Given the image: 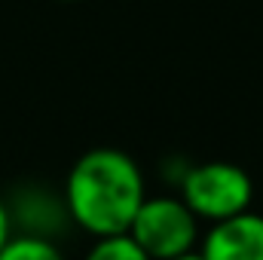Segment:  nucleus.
<instances>
[{"label": "nucleus", "mask_w": 263, "mask_h": 260, "mask_svg": "<svg viewBox=\"0 0 263 260\" xmlns=\"http://www.w3.org/2000/svg\"><path fill=\"white\" fill-rule=\"evenodd\" d=\"M168 260H205V257H202V251H196V248H193V251H184V254H178V257H168Z\"/></svg>", "instance_id": "nucleus-8"}, {"label": "nucleus", "mask_w": 263, "mask_h": 260, "mask_svg": "<svg viewBox=\"0 0 263 260\" xmlns=\"http://www.w3.org/2000/svg\"><path fill=\"white\" fill-rule=\"evenodd\" d=\"M144 196V175L138 162L117 147H95L83 153L65 184L70 220L95 239L129 233Z\"/></svg>", "instance_id": "nucleus-1"}, {"label": "nucleus", "mask_w": 263, "mask_h": 260, "mask_svg": "<svg viewBox=\"0 0 263 260\" xmlns=\"http://www.w3.org/2000/svg\"><path fill=\"white\" fill-rule=\"evenodd\" d=\"M129 236L153 260H168L196 248L199 217L181 196H144L132 217Z\"/></svg>", "instance_id": "nucleus-2"}, {"label": "nucleus", "mask_w": 263, "mask_h": 260, "mask_svg": "<svg viewBox=\"0 0 263 260\" xmlns=\"http://www.w3.org/2000/svg\"><path fill=\"white\" fill-rule=\"evenodd\" d=\"M86 260H153L129 233H117V236H98L95 245L89 248Z\"/></svg>", "instance_id": "nucleus-6"}, {"label": "nucleus", "mask_w": 263, "mask_h": 260, "mask_svg": "<svg viewBox=\"0 0 263 260\" xmlns=\"http://www.w3.org/2000/svg\"><path fill=\"white\" fill-rule=\"evenodd\" d=\"M199 251L205 260H263V214L248 208L214 220Z\"/></svg>", "instance_id": "nucleus-4"}, {"label": "nucleus", "mask_w": 263, "mask_h": 260, "mask_svg": "<svg viewBox=\"0 0 263 260\" xmlns=\"http://www.w3.org/2000/svg\"><path fill=\"white\" fill-rule=\"evenodd\" d=\"M181 199L199 220H223L251 208L254 184L242 165L233 162H202L193 165L181 181Z\"/></svg>", "instance_id": "nucleus-3"}, {"label": "nucleus", "mask_w": 263, "mask_h": 260, "mask_svg": "<svg viewBox=\"0 0 263 260\" xmlns=\"http://www.w3.org/2000/svg\"><path fill=\"white\" fill-rule=\"evenodd\" d=\"M0 260H65V254L52 239L37 233H22L6 239V245L0 248Z\"/></svg>", "instance_id": "nucleus-5"}, {"label": "nucleus", "mask_w": 263, "mask_h": 260, "mask_svg": "<svg viewBox=\"0 0 263 260\" xmlns=\"http://www.w3.org/2000/svg\"><path fill=\"white\" fill-rule=\"evenodd\" d=\"M9 236H12V214H9V205L0 199V248L6 245Z\"/></svg>", "instance_id": "nucleus-7"}]
</instances>
